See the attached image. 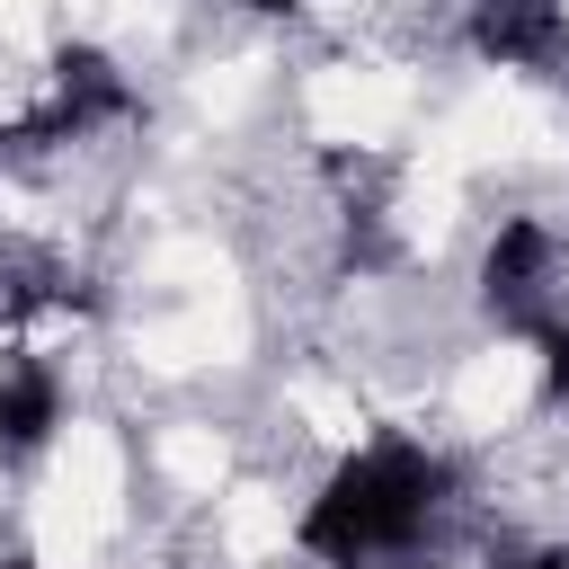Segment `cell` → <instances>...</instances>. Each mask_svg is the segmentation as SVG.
<instances>
[{
	"instance_id": "1",
	"label": "cell",
	"mask_w": 569,
	"mask_h": 569,
	"mask_svg": "<svg viewBox=\"0 0 569 569\" xmlns=\"http://www.w3.org/2000/svg\"><path fill=\"white\" fill-rule=\"evenodd\" d=\"M445 489H453L445 453H427L418 436H373V445H356V453L320 480V498L302 507L293 533H302V551L329 560V569H373V560H400V551L436 525Z\"/></svg>"
},
{
	"instance_id": "2",
	"label": "cell",
	"mask_w": 569,
	"mask_h": 569,
	"mask_svg": "<svg viewBox=\"0 0 569 569\" xmlns=\"http://www.w3.org/2000/svg\"><path fill=\"white\" fill-rule=\"evenodd\" d=\"M480 302L516 338H533L542 320H560V249H551L542 222H498V240L480 258Z\"/></svg>"
},
{
	"instance_id": "3",
	"label": "cell",
	"mask_w": 569,
	"mask_h": 569,
	"mask_svg": "<svg viewBox=\"0 0 569 569\" xmlns=\"http://www.w3.org/2000/svg\"><path fill=\"white\" fill-rule=\"evenodd\" d=\"M569 44V9L560 0H471V53L498 71H542Z\"/></svg>"
},
{
	"instance_id": "4",
	"label": "cell",
	"mask_w": 569,
	"mask_h": 569,
	"mask_svg": "<svg viewBox=\"0 0 569 569\" xmlns=\"http://www.w3.org/2000/svg\"><path fill=\"white\" fill-rule=\"evenodd\" d=\"M107 116H124V71H116L98 44H71V53L53 62L44 133H89V124H107Z\"/></svg>"
},
{
	"instance_id": "5",
	"label": "cell",
	"mask_w": 569,
	"mask_h": 569,
	"mask_svg": "<svg viewBox=\"0 0 569 569\" xmlns=\"http://www.w3.org/2000/svg\"><path fill=\"white\" fill-rule=\"evenodd\" d=\"M62 427V382L36 356H0V453H36Z\"/></svg>"
},
{
	"instance_id": "6",
	"label": "cell",
	"mask_w": 569,
	"mask_h": 569,
	"mask_svg": "<svg viewBox=\"0 0 569 569\" xmlns=\"http://www.w3.org/2000/svg\"><path fill=\"white\" fill-rule=\"evenodd\" d=\"M240 9H258V18H284V9H302V0H240Z\"/></svg>"
},
{
	"instance_id": "7",
	"label": "cell",
	"mask_w": 569,
	"mask_h": 569,
	"mask_svg": "<svg viewBox=\"0 0 569 569\" xmlns=\"http://www.w3.org/2000/svg\"><path fill=\"white\" fill-rule=\"evenodd\" d=\"M516 569H569V551H533V560H516Z\"/></svg>"
},
{
	"instance_id": "8",
	"label": "cell",
	"mask_w": 569,
	"mask_h": 569,
	"mask_svg": "<svg viewBox=\"0 0 569 569\" xmlns=\"http://www.w3.org/2000/svg\"><path fill=\"white\" fill-rule=\"evenodd\" d=\"M0 569H36V560H0Z\"/></svg>"
}]
</instances>
